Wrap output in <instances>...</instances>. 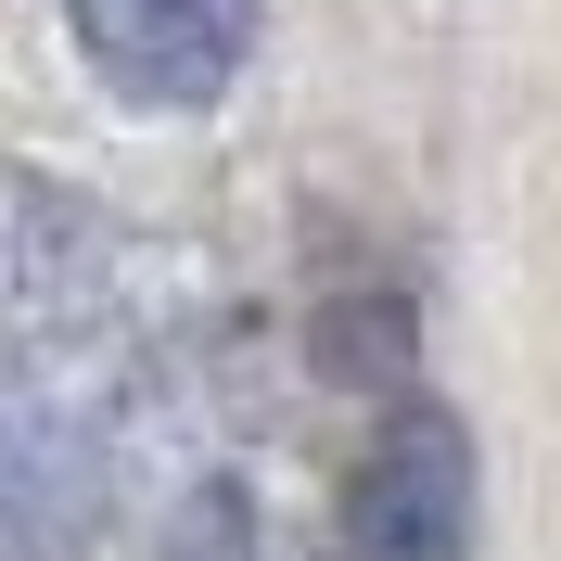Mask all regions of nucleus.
Segmentation results:
<instances>
[{"label": "nucleus", "instance_id": "3", "mask_svg": "<svg viewBox=\"0 0 561 561\" xmlns=\"http://www.w3.org/2000/svg\"><path fill=\"white\" fill-rule=\"evenodd\" d=\"M472 549V421L409 396L345 485V561H459Z\"/></svg>", "mask_w": 561, "mask_h": 561}, {"label": "nucleus", "instance_id": "2", "mask_svg": "<svg viewBox=\"0 0 561 561\" xmlns=\"http://www.w3.org/2000/svg\"><path fill=\"white\" fill-rule=\"evenodd\" d=\"M65 26L90 77L140 115H205L255 65V0H65Z\"/></svg>", "mask_w": 561, "mask_h": 561}, {"label": "nucleus", "instance_id": "1", "mask_svg": "<svg viewBox=\"0 0 561 561\" xmlns=\"http://www.w3.org/2000/svg\"><path fill=\"white\" fill-rule=\"evenodd\" d=\"M115 524V409L65 357H0V561H90Z\"/></svg>", "mask_w": 561, "mask_h": 561}, {"label": "nucleus", "instance_id": "4", "mask_svg": "<svg viewBox=\"0 0 561 561\" xmlns=\"http://www.w3.org/2000/svg\"><path fill=\"white\" fill-rule=\"evenodd\" d=\"M319 370H345V383H396L409 370V307H332L319 319Z\"/></svg>", "mask_w": 561, "mask_h": 561}]
</instances>
